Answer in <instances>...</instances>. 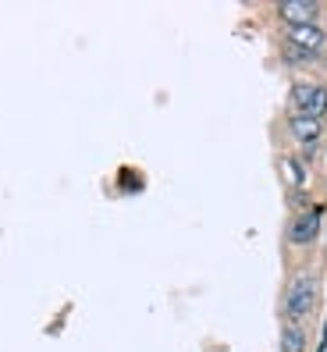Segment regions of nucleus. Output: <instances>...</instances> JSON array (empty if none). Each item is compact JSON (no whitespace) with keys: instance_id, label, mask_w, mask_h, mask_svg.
<instances>
[{"instance_id":"7ed1b4c3","label":"nucleus","mask_w":327,"mask_h":352,"mask_svg":"<svg viewBox=\"0 0 327 352\" xmlns=\"http://www.w3.org/2000/svg\"><path fill=\"white\" fill-rule=\"evenodd\" d=\"M324 43H327V36H324V29L317 22H310V25H289V47L306 50V54H317Z\"/></svg>"},{"instance_id":"f03ea898","label":"nucleus","mask_w":327,"mask_h":352,"mask_svg":"<svg viewBox=\"0 0 327 352\" xmlns=\"http://www.w3.org/2000/svg\"><path fill=\"white\" fill-rule=\"evenodd\" d=\"M292 107H295V114L324 118L327 114V89L320 82H295L292 86Z\"/></svg>"},{"instance_id":"20e7f679","label":"nucleus","mask_w":327,"mask_h":352,"mask_svg":"<svg viewBox=\"0 0 327 352\" xmlns=\"http://www.w3.org/2000/svg\"><path fill=\"white\" fill-rule=\"evenodd\" d=\"M317 235H320V214L317 210L313 214H299L289 224V242H295V245H310V242H317Z\"/></svg>"},{"instance_id":"1a4fd4ad","label":"nucleus","mask_w":327,"mask_h":352,"mask_svg":"<svg viewBox=\"0 0 327 352\" xmlns=\"http://www.w3.org/2000/svg\"><path fill=\"white\" fill-rule=\"evenodd\" d=\"M284 57H289L292 65H310V60H313V54H306V50H295V47H289V50H284Z\"/></svg>"},{"instance_id":"39448f33","label":"nucleus","mask_w":327,"mask_h":352,"mask_svg":"<svg viewBox=\"0 0 327 352\" xmlns=\"http://www.w3.org/2000/svg\"><path fill=\"white\" fill-rule=\"evenodd\" d=\"M289 129H292V135L302 142V146H313V142L320 139V132H324L320 118H310V114H292L289 118Z\"/></svg>"},{"instance_id":"423d86ee","label":"nucleus","mask_w":327,"mask_h":352,"mask_svg":"<svg viewBox=\"0 0 327 352\" xmlns=\"http://www.w3.org/2000/svg\"><path fill=\"white\" fill-rule=\"evenodd\" d=\"M278 11H281V18L289 25H310L317 18V4H313V0H284Z\"/></svg>"},{"instance_id":"f257e3e1","label":"nucleus","mask_w":327,"mask_h":352,"mask_svg":"<svg viewBox=\"0 0 327 352\" xmlns=\"http://www.w3.org/2000/svg\"><path fill=\"white\" fill-rule=\"evenodd\" d=\"M313 306H317V278L299 274L284 292V317H289V324H299L313 314Z\"/></svg>"},{"instance_id":"6e6552de","label":"nucleus","mask_w":327,"mask_h":352,"mask_svg":"<svg viewBox=\"0 0 327 352\" xmlns=\"http://www.w3.org/2000/svg\"><path fill=\"white\" fill-rule=\"evenodd\" d=\"M281 171H284V178H289V185H295V189L306 185V168L295 157H281Z\"/></svg>"},{"instance_id":"0eeeda50","label":"nucleus","mask_w":327,"mask_h":352,"mask_svg":"<svg viewBox=\"0 0 327 352\" xmlns=\"http://www.w3.org/2000/svg\"><path fill=\"white\" fill-rule=\"evenodd\" d=\"M281 352H306V331L299 324L281 327Z\"/></svg>"}]
</instances>
